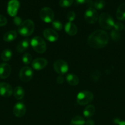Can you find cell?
Returning a JSON list of instances; mask_svg holds the SVG:
<instances>
[{
	"label": "cell",
	"mask_w": 125,
	"mask_h": 125,
	"mask_svg": "<svg viewBox=\"0 0 125 125\" xmlns=\"http://www.w3.org/2000/svg\"><path fill=\"white\" fill-rule=\"evenodd\" d=\"M109 42V36L105 31L97 30L92 33L88 38L87 43L90 47L93 48H102L105 47Z\"/></svg>",
	"instance_id": "obj_1"
},
{
	"label": "cell",
	"mask_w": 125,
	"mask_h": 125,
	"mask_svg": "<svg viewBox=\"0 0 125 125\" xmlns=\"http://www.w3.org/2000/svg\"><path fill=\"white\" fill-rule=\"evenodd\" d=\"M34 30V24L31 20H26L18 26V32L21 35L28 37L31 35Z\"/></svg>",
	"instance_id": "obj_2"
},
{
	"label": "cell",
	"mask_w": 125,
	"mask_h": 125,
	"mask_svg": "<svg viewBox=\"0 0 125 125\" xmlns=\"http://www.w3.org/2000/svg\"><path fill=\"white\" fill-rule=\"evenodd\" d=\"M31 45L35 51L38 53H44L47 49V45L44 39L40 37H34L31 40Z\"/></svg>",
	"instance_id": "obj_3"
},
{
	"label": "cell",
	"mask_w": 125,
	"mask_h": 125,
	"mask_svg": "<svg viewBox=\"0 0 125 125\" xmlns=\"http://www.w3.org/2000/svg\"><path fill=\"white\" fill-rule=\"evenodd\" d=\"M99 23L100 26L105 29H112L113 28L115 24V22L112 16L105 12H104L99 16Z\"/></svg>",
	"instance_id": "obj_4"
},
{
	"label": "cell",
	"mask_w": 125,
	"mask_h": 125,
	"mask_svg": "<svg viewBox=\"0 0 125 125\" xmlns=\"http://www.w3.org/2000/svg\"><path fill=\"white\" fill-rule=\"evenodd\" d=\"M93 100V94L89 91L80 92L77 96V102L81 106L88 104Z\"/></svg>",
	"instance_id": "obj_5"
},
{
	"label": "cell",
	"mask_w": 125,
	"mask_h": 125,
	"mask_svg": "<svg viewBox=\"0 0 125 125\" xmlns=\"http://www.w3.org/2000/svg\"><path fill=\"white\" fill-rule=\"evenodd\" d=\"M40 17L43 21L45 23H50L53 21L54 12L50 7H45L42 9L40 11Z\"/></svg>",
	"instance_id": "obj_6"
},
{
	"label": "cell",
	"mask_w": 125,
	"mask_h": 125,
	"mask_svg": "<svg viewBox=\"0 0 125 125\" xmlns=\"http://www.w3.org/2000/svg\"><path fill=\"white\" fill-rule=\"evenodd\" d=\"M54 70L60 74H64L68 72L69 66L67 62L62 59L56 60L53 64Z\"/></svg>",
	"instance_id": "obj_7"
},
{
	"label": "cell",
	"mask_w": 125,
	"mask_h": 125,
	"mask_svg": "<svg viewBox=\"0 0 125 125\" xmlns=\"http://www.w3.org/2000/svg\"><path fill=\"white\" fill-rule=\"evenodd\" d=\"M98 13L96 10L93 7H89L85 13V19L89 24H94L98 20Z\"/></svg>",
	"instance_id": "obj_8"
},
{
	"label": "cell",
	"mask_w": 125,
	"mask_h": 125,
	"mask_svg": "<svg viewBox=\"0 0 125 125\" xmlns=\"http://www.w3.org/2000/svg\"><path fill=\"white\" fill-rule=\"evenodd\" d=\"M33 72L31 68L29 67H23L19 73V78L22 81L28 82L32 79Z\"/></svg>",
	"instance_id": "obj_9"
},
{
	"label": "cell",
	"mask_w": 125,
	"mask_h": 125,
	"mask_svg": "<svg viewBox=\"0 0 125 125\" xmlns=\"http://www.w3.org/2000/svg\"><path fill=\"white\" fill-rule=\"evenodd\" d=\"M20 7V2L18 0H11L7 5V13L11 17H15Z\"/></svg>",
	"instance_id": "obj_10"
},
{
	"label": "cell",
	"mask_w": 125,
	"mask_h": 125,
	"mask_svg": "<svg viewBox=\"0 0 125 125\" xmlns=\"http://www.w3.org/2000/svg\"><path fill=\"white\" fill-rule=\"evenodd\" d=\"M13 94V89L10 84L6 83H0V95L3 97H9Z\"/></svg>",
	"instance_id": "obj_11"
},
{
	"label": "cell",
	"mask_w": 125,
	"mask_h": 125,
	"mask_svg": "<svg viewBox=\"0 0 125 125\" xmlns=\"http://www.w3.org/2000/svg\"><path fill=\"white\" fill-rule=\"evenodd\" d=\"M43 35H44L45 39L51 42L56 41L58 39V35L57 32L55 30L50 29V28L45 29L43 31Z\"/></svg>",
	"instance_id": "obj_12"
},
{
	"label": "cell",
	"mask_w": 125,
	"mask_h": 125,
	"mask_svg": "<svg viewBox=\"0 0 125 125\" xmlns=\"http://www.w3.org/2000/svg\"><path fill=\"white\" fill-rule=\"evenodd\" d=\"M13 113L17 117H23L26 113L25 105L22 102L17 103L13 108Z\"/></svg>",
	"instance_id": "obj_13"
},
{
	"label": "cell",
	"mask_w": 125,
	"mask_h": 125,
	"mask_svg": "<svg viewBox=\"0 0 125 125\" xmlns=\"http://www.w3.org/2000/svg\"><path fill=\"white\" fill-rule=\"evenodd\" d=\"M48 61L45 59L42 58H36L32 62L31 66L34 70H40L44 69L47 65Z\"/></svg>",
	"instance_id": "obj_14"
},
{
	"label": "cell",
	"mask_w": 125,
	"mask_h": 125,
	"mask_svg": "<svg viewBox=\"0 0 125 125\" xmlns=\"http://www.w3.org/2000/svg\"><path fill=\"white\" fill-rule=\"evenodd\" d=\"M11 73V67L8 63H2L0 64V78L6 79Z\"/></svg>",
	"instance_id": "obj_15"
},
{
	"label": "cell",
	"mask_w": 125,
	"mask_h": 125,
	"mask_svg": "<svg viewBox=\"0 0 125 125\" xmlns=\"http://www.w3.org/2000/svg\"><path fill=\"white\" fill-rule=\"evenodd\" d=\"M65 31L69 35H75L77 33V28L72 22H68L65 25Z\"/></svg>",
	"instance_id": "obj_16"
},
{
	"label": "cell",
	"mask_w": 125,
	"mask_h": 125,
	"mask_svg": "<svg viewBox=\"0 0 125 125\" xmlns=\"http://www.w3.org/2000/svg\"><path fill=\"white\" fill-rule=\"evenodd\" d=\"M29 39H25V40H22L17 45V48H16V50L18 52H23L25 50H26L28 49V48L29 47Z\"/></svg>",
	"instance_id": "obj_17"
},
{
	"label": "cell",
	"mask_w": 125,
	"mask_h": 125,
	"mask_svg": "<svg viewBox=\"0 0 125 125\" xmlns=\"http://www.w3.org/2000/svg\"><path fill=\"white\" fill-rule=\"evenodd\" d=\"M116 18L119 20H125V3H123L119 6L116 12Z\"/></svg>",
	"instance_id": "obj_18"
},
{
	"label": "cell",
	"mask_w": 125,
	"mask_h": 125,
	"mask_svg": "<svg viewBox=\"0 0 125 125\" xmlns=\"http://www.w3.org/2000/svg\"><path fill=\"white\" fill-rule=\"evenodd\" d=\"M66 81L69 85L75 86L77 85L79 83V79L76 75L74 74H67L66 78Z\"/></svg>",
	"instance_id": "obj_19"
},
{
	"label": "cell",
	"mask_w": 125,
	"mask_h": 125,
	"mask_svg": "<svg viewBox=\"0 0 125 125\" xmlns=\"http://www.w3.org/2000/svg\"><path fill=\"white\" fill-rule=\"evenodd\" d=\"M17 33L15 31H10L4 35L3 39L4 41L9 42L14 40L17 38Z\"/></svg>",
	"instance_id": "obj_20"
},
{
	"label": "cell",
	"mask_w": 125,
	"mask_h": 125,
	"mask_svg": "<svg viewBox=\"0 0 125 125\" xmlns=\"http://www.w3.org/2000/svg\"><path fill=\"white\" fill-rule=\"evenodd\" d=\"M13 95L17 100H22L25 95L24 89L20 86H17L13 90Z\"/></svg>",
	"instance_id": "obj_21"
},
{
	"label": "cell",
	"mask_w": 125,
	"mask_h": 125,
	"mask_svg": "<svg viewBox=\"0 0 125 125\" xmlns=\"http://www.w3.org/2000/svg\"><path fill=\"white\" fill-rule=\"evenodd\" d=\"M95 112V107L93 105H88L83 111V115L86 118H90Z\"/></svg>",
	"instance_id": "obj_22"
},
{
	"label": "cell",
	"mask_w": 125,
	"mask_h": 125,
	"mask_svg": "<svg viewBox=\"0 0 125 125\" xmlns=\"http://www.w3.org/2000/svg\"><path fill=\"white\" fill-rule=\"evenodd\" d=\"M12 57V52L9 49H6L3 50L1 54V58L3 61H9Z\"/></svg>",
	"instance_id": "obj_23"
},
{
	"label": "cell",
	"mask_w": 125,
	"mask_h": 125,
	"mask_svg": "<svg viewBox=\"0 0 125 125\" xmlns=\"http://www.w3.org/2000/svg\"><path fill=\"white\" fill-rule=\"evenodd\" d=\"M85 121L81 116H75L71 121L69 125H85Z\"/></svg>",
	"instance_id": "obj_24"
},
{
	"label": "cell",
	"mask_w": 125,
	"mask_h": 125,
	"mask_svg": "<svg viewBox=\"0 0 125 125\" xmlns=\"http://www.w3.org/2000/svg\"><path fill=\"white\" fill-rule=\"evenodd\" d=\"M32 61V56L29 53H25L22 56V62L26 65L30 63Z\"/></svg>",
	"instance_id": "obj_25"
},
{
	"label": "cell",
	"mask_w": 125,
	"mask_h": 125,
	"mask_svg": "<svg viewBox=\"0 0 125 125\" xmlns=\"http://www.w3.org/2000/svg\"><path fill=\"white\" fill-rule=\"evenodd\" d=\"M110 37H111L113 40H114V41H118V40H120V37H121V34H120V32L113 29L110 32Z\"/></svg>",
	"instance_id": "obj_26"
},
{
	"label": "cell",
	"mask_w": 125,
	"mask_h": 125,
	"mask_svg": "<svg viewBox=\"0 0 125 125\" xmlns=\"http://www.w3.org/2000/svg\"><path fill=\"white\" fill-rule=\"evenodd\" d=\"M73 3V0H60L59 4L62 7H70Z\"/></svg>",
	"instance_id": "obj_27"
},
{
	"label": "cell",
	"mask_w": 125,
	"mask_h": 125,
	"mask_svg": "<svg viewBox=\"0 0 125 125\" xmlns=\"http://www.w3.org/2000/svg\"><path fill=\"white\" fill-rule=\"evenodd\" d=\"M93 5H94V7H95V9L100 10L104 8V7L105 6V2L103 0H98L94 2Z\"/></svg>",
	"instance_id": "obj_28"
},
{
	"label": "cell",
	"mask_w": 125,
	"mask_h": 125,
	"mask_svg": "<svg viewBox=\"0 0 125 125\" xmlns=\"http://www.w3.org/2000/svg\"><path fill=\"white\" fill-rule=\"evenodd\" d=\"M100 75L101 74L99 71L94 70L91 73V78L94 81H98V79L100 78Z\"/></svg>",
	"instance_id": "obj_29"
},
{
	"label": "cell",
	"mask_w": 125,
	"mask_h": 125,
	"mask_svg": "<svg viewBox=\"0 0 125 125\" xmlns=\"http://www.w3.org/2000/svg\"><path fill=\"white\" fill-rule=\"evenodd\" d=\"M52 27L55 29V30L57 31H61V29L62 28V23L60 21L55 20L52 21Z\"/></svg>",
	"instance_id": "obj_30"
},
{
	"label": "cell",
	"mask_w": 125,
	"mask_h": 125,
	"mask_svg": "<svg viewBox=\"0 0 125 125\" xmlns=\"http://www.w3.org/2000/svg\"><path fill=\"white\" fill-rule=\"evenodd\" d=\"M66 18L68 20L69 22H72V21H74L75 18V13L73 11H70L68 13H67V15H66Z\"/></svg>",
	"instance_id": "obj_31"
},
{
	"label": "cell",
	"mask_w": 125,
	"mask_h": 125,
	"mask_svg": "<svg viewBox=\"0 0 125 125\" xmlns=\"http://www.w3.org/2000/svg\"><path fill=\"white\" fill-rule=\"evenodd\" d=\"M113 28H114V29H115V30L120 32L124 29V26L121 23L117 22V23H115V24H114V26H113Z\"/></svg>",
	"instance_id": "obj_32"
},
{
	"label": "cell",
	"mask_w": 125,
	"mask_h": 125,
	"mask_svg": "<svg viewBox=\"0 0 125 125\" xmlns=\"http://www.w3.org/2000/svg\"><path fill=\"white\" fill-rule=\"evenodd\" d=\"M13 22L16 26H20L22 24V23H23V21H22V18L19 17H14V18L13 20Z\"/></svg>",
	"instance_id": "obj_33"
},
{
	"label": "cell",
	"mask_w": 125,
	"mask_h": 125,
	"mask_svg": "<svg viewBox=\"0 0 125 125\" xmlns=\"http://www.w3.org/2000/svg\"><path fill=\"white\" fill-rule=\"evenodd\" d=\"M7 23V20L4 16L0 15V26H4Z\"/></svg>",
	"instance_id": "obj_34"
},
{
	"label": "cell",
	"mask_w": 125,
	"mask_h": 125,
	"mask_svg": "<svg viewBox=\"0 0 125 125\" xmlns=\"http://www.w3.org/2000/svg\"><path fill=\"white\" fill-rule=\"evenodd\" d=\"M64 77L62 76V74H60L56 78V82H57L58 84H62L64 83Z\"/></svg>",
	"instance_id": "obj_35"
},
{
	"label": "cell",
	"mask_w": 125,
	"mask_h": 125,
	"mask_svg": "<svg viewBox=\"0 0 125 125\" xmlns=\"http://www.w3.org/2000/svg\"><path fill=\"white\" fill-rule=\"evenodd\" d=\"M114 123L118 124L119 125H125V121H120L119 119H115L114 120Z\"/></svg>",
	"instance_id": "obj_36"
},
{
	"label": "cell",
	"mask_w": 125,
	"mask_h": 125,
	"mask_svg": "<svg viewBox=\"0 0 125 125\" xmlns=\"http://www.w3.org/2000/svg\"><path fill=\"white\" fill-rule=\"evenodd\" d=\"M86 125H94V122L93 120H88L85 122Z\"/></svg>",
	"instance_id": "obj_37"
},
{
	"label": "cell",
	"mask_w": 125,
	"mask_h": 125,
	"mask_svg": "<svg viewBox=\"0 0 125 125\" xmlns=\"http://www.w3.org/2000/svg\"><path fill=\"white\" fill-rule=\"evenodd\" d=\"M76 2H78L79 4H84L86 3V2H88L89 0H75Z\"/></svg>",
	"instance_id": "obj_38"
},
{
	"label": "cell",
	"mask_w": 125,
	"mask_h": 125,
	"mask_svg": "<svg viewBox=\"0 0 125 125\" xmlns=\"http://www.w3.org/2000/svg\"></svg>",
	"instance_id": "obj_39"
}]
</instances>
